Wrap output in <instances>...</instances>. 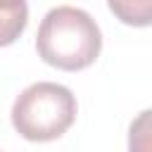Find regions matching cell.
Listing matches in <instances>:
<instances>
[{
    "mask_svg": "<svg viewBox=\"0 0 152 152\" xmlns=\"http://www.w3.org/2000/svg\"><path fill=\"white\" fill-rule=\"evenodd\" d=\"M76 112V97L66 86L38 81L17 95L12 104V126L31 142H50L71 128Z\"/></svg>",
    "mask_w": 152,
    "mask_h": 152,
    "instance_id": "obj_2",
    "label": "cell"
},
{
    "mask_svg": "<svg viewBox=\"0 0 152 152\" xmlns=\"http://www.w3.org/2000/svg\"><path fill=\"white\" fill-rule=\"evenodd\" d=\"M38 57L62 71H81L90 66L102 50V33L95 19L71 5L52 7L36 33Z\"/></svg>",
    "mask_w": 152,
    "mask_h": 152,
    "instance_id": "obj_1",
    "label": "cell"
},
{
    "mask_svg": "<svg viewBox=\"0 0 152 152\" xmlns=\"http://www.w3.org/2000/svg\"><path fill=\"white\" fill-rule=\"evenodd\" d=\"M28 24V5L26 2H10L0 5V48L12 45Z\"/></svg>",
    "mask_w": 152,
    "mask_h": 152,
    "instance_id": "obj_3",
    "label": "cell"
},
{
    "mask_svg": "<svg viewBox=\"0 0 152 152\" xmlns=\"http://www.w3.org/2000/svg\"><path fill=\"white\" fill-rule=\"evenodd\" d=\"M147 133H150V109L140 112V116L131 124L128 152H147V147H150V142H147Z\"/></svg>",
    "mask_w": 152,
    "mask_h": 152,
    "instance_id": "obj_4",
    "label": "cell"
}]
</instances>
